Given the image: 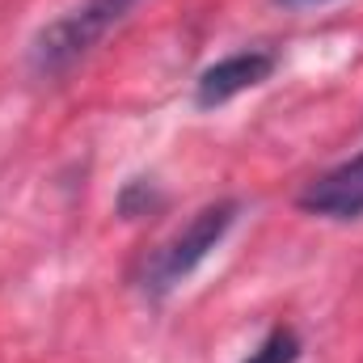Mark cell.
Instances as JSON below:
<instances>
[{
    "mask_svg": "<svg viewBox=\"0 0 363 363\" xmlns=\"http://www.w3.org/2000/svg\"><path fill=\"white\" fill-rule=\"evenodd\" d=\"M274 4H287V9H304V4H325V0H274Z\"/></svg>",
    "mask_w": 363,
    "mask_h": 363,
    "instance_id": "6",
    "label": "cell"
},
{
    "mask_svg": "<svg viewBox=\"0 0 363 363\" xmlns=\"http://www.w3.org/2000/svg\"><path fill=\"white\" fill-rule=\"evenodd\" d=\"M237 203L233 199H220V203H207V207H199L190 220H186V228L174 233L161 250H157V258L148 262V271H144V291L148 296H165V291H174L186 274H194V267L224 241V233L233 228V220H237Z\"/></svg>",
    "mask_w": 363,
    "mask_h": 363,
    "instance_id": "2",
    "label": "cell"
},
{
    "mask_svg": "<svg viewBox=\"0 0 363 363\" xmlns=\"http://www.w3.org/2000/svg\"><path fill=\"white\" fill-rule=\"evenodd\" d=\"M140 0H81L68 13H60L51 26H43L30 43V68L34 77H64L72 64H81L93 47L135 9Z\"/></svg>",
    "mask_w": 363,
    "mask_h": 363,
    "instance_id": "1",
    "label": "cell"
},
{
    "mask_svg": "<svg viewBox=\"0 0 363 363\" xmlns=\"http://www.w3.org/2000/svg\"><path fill=\"white\" fill-rule=\"evenodd\" d=\"M300 211L321 216V220H355L363 216V152L325 169L300 190Z\"/></svg>",
    "mask_w": 363,
    "mask_h": 363,
    "instance_id": "4",
    "label": "cell"
},
{
    "mask_svg": "<svg viewBox=\"0 0 363 363\" xmlns=\"http://www.w3.org/2000/svg\"><path fill=\"white\" fill-rule=\"evenodd\" d=\"M296 355H300V338L279 325V330H271V338L258 351H250L245 363H296Z\"/></svg>",
    "mask_w": 363,
    "mask_h": 363,
    "instance_id": "5",
    "label": "cell"
},
{
    "mask_svg": "<svg viewBox=\"0 0 363 363\" xmlns=\"http://www.w3.org/2000/svg\"><path fill=\"white\" fill-rule=\"evenodd\" d=\"M271 72H274L271 51H258V47H254V51L224 55V60H216L211 68L199 72V81H194V106H203V110L224 106V101H233L237 93L258 89L262 81H271Z\"/></svg>",
    "mask_w": 363,
    "mask_h": 363,
    "instance_id": "3",
    "label": "cell"
}]
</instances>
